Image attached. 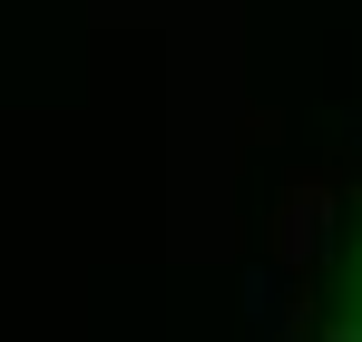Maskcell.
I'll use <instances>...</instances> for the list:
<instances>
[{
    "mask_svg": "<svg viewBox=\"0 0 362 342\" xmlns=\"http://www.w3.org/2000/svg\"><path fill=\"white\" fill-rule=\"evenodd\" d=\"M323 216H333V196H323V186H294V196H284V216H274V254H284V264L323 254Z\"/></svg>",
    "mask_w": 362,
    "mask_h": 342,
    "instance_id": "6da1fadb",
    "label": "cell"
},
{
    "mask_svg": "<svg viewBox=\"0 0 362 342\" xmlns=\"http://www.w3.org/2000/svg\"><path fill=\"white\" fill-rule=\"evenodd\" d=\"M353 137H362V117H353Z\"/></svg>",
    "mask_w": 362,
    "mask_h": 342,
    "instance_id": "7a4b0ae2",
    "label": "cell"
}]
</instances>
